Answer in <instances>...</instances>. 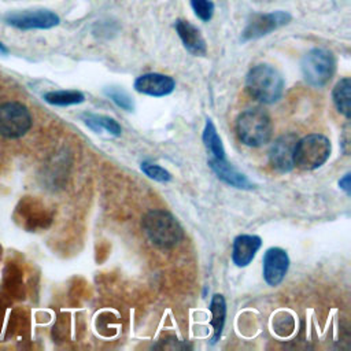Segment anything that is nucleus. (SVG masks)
<instances>
[{
    "label": "nucleus",
    "instance_id": "nucleus-19",
    "mask_svg": "<svg viewBox=\"0 0 351 351\" xmlns=\"http://www.w3.org/2000/svg\"><path fill=\"white\" fill-rule=\"evenodd\" d=\"M44 100L52 106L66 107L85 101V95L80 90H51L44 95Z\"/></svg>",
    "mask_w": 351,
    "mask_h": 351
},
{
    "label": "nucleus",
    "instance_id": "nucleus-12",
    "mask_svg": "<svg viewBox=\"0 0 351 351\" xmlns=\"http://www.w3.org/2000/svg\"><path fill=\"white\" fill-rule=\"evenodd\" d=\"M176 32L185 47V49L195 56H204L207 53V44L200 30L186 19H177L174 22Z\"/></svg>",
    "mask_w": 351,
    "mask_h": 351
},
{
    "label": "nucleus",
    "instance_id": "nucleus-10",
    "mask_svg": "<svg viewBox=\"0 0 351 351\" xmlns=\"http://www.w3.org/2000/svg\"><path fill=\"white\" fill-rule=\"evenodd\" d=\"M7 22L18 29L22 30H32V29H51L59 25V16L48 10H38V11H25L16 12L7 16Z\"/></svg>",
    "mask_w": 351,
    "mask_h": 351
},
{
    "label": "nucleus",
    "instance_id": "nucleus-15",
    "mask_svg": "<svg viewBox=\"0 0 351 351\" xmlns=\"http://www.w3.org/2000/svg\"><path fill=\"white\" fill-rule=\"evenodd\" d=\"M332 100L336 110L350 119L351 117V80L348 77L340 78L332 89Z\"/></svg>",
    "mask_w": 351,
    "mask_h": 351
},
{
    "label": "nucleus",
    "instance_id": "nucleus-13",
    "mask_svg": "<svg viewBox=\"0 0 351 351\" xmlns=\"http://www.w3.org/2000/svg\"><path fill=\"white\" fill-rule=\"evenodd\" d=\"M262 247V239L256 234H239L232 244V261L237 267L248 266Z\"/></svg>",
    "mask_w": 351,
    "mask_h": 351
},
{
    "label": "nucleus",
    "instance_id": "nucleus-8",
    "mask_svg": "<svg viewBox=\"0 0 351 351\" xmlns=\"http://www.w3.org/2000/svg\"><path fill=\"white\" fill-rule=\"evenodd\" d=\"M298 136L295 133H285L277 137L269 149V165L278 173H288L295 167L293 154Z\"/></svg>",
    "mask_w": 351,
    "mask_h": 351
},
{
    "label": "nucleus",
    "instance_id": "nucleus-3",
    "mask_svg": "<svg viewBox=\"0 0 351 351\" xmlns=\"http://www.w3.org/2000/svg\"><path fill=\"white\" fill-rule=\"evenodd\" d=\"M239 140L247 147H262L269 143L273 133L271 118L261 107H252L239 114L236 119Z\"/></svg>",
    "mask_w": 351,
    "mask_h": 351
},
{
    "label": "nucleus",
    "instance_id": "nucleus-17",
    "mask_svg": "<svg viewBox=\"0 0 351 351\" xmlns=\"http://www.w3.org/2000/svg\"><path fill=\"white\" fill-rule=\"evenodd\" d=\"M210 311L213 315L211 325L214 329V335L211 339V344H215L222 335L223 325H225V318H226V302L223 295L221 293H214L210 302Z\"/></svg>",
    "mask_w": 351,
    "mask_h": 351
},
{
    "label": "nucleus",
    "instance_id": "nucleus-9",
    "mask_svg": "<svg viewBox=\"0 0 351 351\" xmlns=\"http://www.w3.org/2000/svg\"><path fill=\"white\" fill-rule=\"evenodd\" d=\"M289 269V256L280 247H270L263 255V280L270 287H277L282 282Z\"/></svg>",
    "mask_w": 351,
    "mask_h": 351
},
{
    "label": "nucleus",
    "instance_id": "nucleus-14",
    "mask_svg": "<svg viewBox=\"0 0 351 351\" xmlns=\"http://www.w3.org/2000/svg\"><path fill=\"white\" fill-rule=\"evenodd\" d=\"M208 166L214 171V174L225 184L237 188V189H251L254 188V184L240 173L236 167H233L226 159H215L210 158L208 159Z\"/></svg>",
    "mask_w": 351,
    "mask_h": 351
},
{
    "label": "nucleus",
    "instance_id": "nucleus-24",
    "mask_svg": "<svg viewBox=\"0 0 351 351\" xmlns=\"http://www.w3.org/2000/svg\"><path fill=\"white\" fill-rule=\"evenodd\" d=\"M0 53H1V55H5V53H8V49H7V47H5V45H3L1 43H0Z\"/></svg>",
    "mask_w": 351,
    "mask_h": 351
},
{
    "label": "nucleus",
    "instance_id": "nucleus-16",
    "mask_svg": "<svg viewBox=\"0 0 351 351\" xmlns=\"http://www.w3.org/2000/svg\"><path fill=\"white\" fill-rule=\"evenodd\" d=\"M84 123L92 129L96 133H108L111 136H119L122 132L121 125L111 117L108 115H101V114H92V112H85L81 115Z\"/></svg>",
    "mask_w": 351,
    "mask_h": 351
},
{
    "label": "nucleus",
    "instance_id": "nucleus-20",
    "mask_svg": "<svg viewBox=\"0 0 351 351\" xmlns=\"http://www.w3.org/2000/svg\"><path fill=\"white\" fill-rule=\"evenodd\" d=\"M106 96L114 101L119 108L125 110V111H133L134 108V103L132 100V97L129 96V93L126 90H123L122 88L118 86H108L104 89Z\"/></svg>",
    "mask_w": 351,
    "mask_h": 351
},
{
    "label": "nucleus",
    "instance_id": "nucleus-18",
    "mask_svg": "<svg viewBox=\"0 0 351 351\" xmlns=\"http://www.w3.org/2000/svg\"><path fill=\"white\" fill-rule=\"evenodd\" d=\"M202 138H203L204 147L211 154V158L226 159L222 140H221V137H219V134L217 132V128H215V125L213 123L211 119H206Z\"/></svg>",
    "mask_w": 351,
    "mask_h": 351
},
{
    "label": "nucleus",
    "instance_id": "nucleus-4",
    "mask_svg": "<svg viewBox=\"0 0 351 351\" xmlns=\"http://www.w3.org/2000/svg\"><path fill=\"white\" fill-rule=\"evenodd\" d=\"M332 151L330 141L321 133H311L298 138L295 145L293 162L302 170H315L325 165Z\"/></svg>",
    "mask_w": 351,
    "mask_h": 351
},
{
    "label": "nucleus",
    "instance_id": "nucleus-5",
    "mask_svg": "<svg viewBox=\"0 0 351 351\" xmlns=\"http://www.w3.org/2000/svg\"><path fill=\"white\" fill-rule=\"evenodd\" d=\"M300 70L310 86L322 88L332 80L336 71L335 55L325 48H313L302 58Z\"/></svg>",
    "mask_w": 351,
    "mask_h": 351
},
{
    "label": "nucleus",
    "instance_id": "nucleus-1",
    "mask_svg": "<svg viewBox=\"0 0 351 351\" xmlns=\"http://www.w3.org/2000/svg\"><path fill=\"white\" fill-rule=\"evenodd\" d=\"M284 78L281 73L267 63H259L250 69L245 77V88L251 97L262 104L278 101L284 93Z\"/></svg>",
    "mask_w": 351,
    "mask_h": 351
},
{
    "label": "nucleus",
    "instance_id": "nucleus-7",
    "mask_svg": "<svg viewBox=\"0 0 351 351\" xmlns=\"http://www.w3.org/2000/svg\"><path fill=\"white\" fill-rule=\"evenodd\" d=\"M292 21V15L287 11H271V12H255L252 14L241 33V41L258 40L271 32L288 25Z\"/></svg>",
    "mask_w": 351,
    "mask_h": 351
},
{
    "label": "nucleus",
    "instance_id": "nucleus-11",
    "mask_svg": "<svg viewBox=\"0 0 351 351\" xmlns=\"http://www.w3.org/2000/svg\"><path fill=\"white\" fill-rule=\"evenodd\" d=\"M136 92L152 97H163L170 95L176 88V81L162 73H145L134 80Z\"/></svg>",
    "mask_w": 351,
    "mask_h": 351
},
{
    "label": "nucleus",
    "instance_id": "nucleus-2",
    "mask_svg": "<svg viewBox=\"0 0 351 351\" xmlns=\"http://www.w3.org/2000/svg\"><path fill=\"white\" fill-rule=\"evenodd\" d=\"M147 239L158 248L176 247L184 237V230L173 214L166 210H151L141 221Z\"/></svg>",
    "mask_w": 351,
    "mask_h": 351
},
{
    "label": "nucleus",
    "instance_id": "nucleus-23",
    "mask_svg": "<svg viewBox=\"0 0 351 351\" xmlns=\"http://www.w3.org/2000/svg\"><path fill=\"white\" fill-rule=\"evenodd\" d=\"M339 186L346 192L347 196L351 193V182H350V173H346L340 180H339Z\"/></svg>",
    "mask_w": 351,
    "mask_h": 351
},
{
    "label": "nucleus",
    "instance_id": "nucleus-22",
    "mask_svg": "<svg viewBox=\"0 0 351 351\" xmlns=\"http://www.w3.org/2000/svg\"><path fill=\"white\" fill-rule=\"evenodd\" d=\"M189 1H191V7H192L195 15L200 21L208 22L213 18L215 5L211 0H189Z\"/></svg>",
    "mask_w": 351,
    "mask_h": 351
},
{
    "label": "nucleus",
    "instance_id": "nucleus-6",
    "mask_svg": "<svg viewBox=\"0 0 351 351\" xmlns=\"http://www.w3.org/2000/svg\"><path fill=\"white\" fill-rule=\"evenodd\" d=\"M33 119L27 107L19 101L0 104V136L4 138H19L32 128Z\"/></svg>",
    "mask_w": 351,
    "mask_h": 351
},
{
    "label": "nucleus",
    "instance_id": "nucleus-21",
    "mask_svg": "<svg viewBox=\"0 0 351 351\" xmlns=\"http://www.w3.org/2000/svg\"><path fill=\"white\" fill-rule=\"evenodd\" d=\"M140 169L141 171L151 180L154 181H158V182H169L171 180V174L162 166L156 165V163H152V162H148V160H144L141 162L140 165Z\"/></svg>",
    "mask_w": 351,
    "mask_h": 351
}]
</instances>
